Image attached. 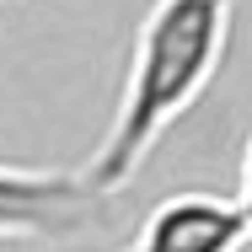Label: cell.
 <instances>
[{
  "label": "cell",
  "mask_w": 252,
  "mask_h": 252,
  "mask_svg": "<svg viewBox=\"0 0 252 252\" xmlns=\"http://www.w3.org/2000/svg\"><path fill=\"white\" fill-rule=\"evenodd\" d=\"M225 49H231V0H156L145 11L113 124L97 156L81 166V177L102 199L124 193L140 177L161 134L209 92V81L225 64Z\"/></svg>",
  "instance_id": "obj_1"
},
{
  "label": "cell",
  "mask_w": 252,
  "mask_h": 252,
  "mask_svg": "<svg viewBox=\"0 0 252 252\" xmlns=\"http://www.w3.org/2000/svg\"><path fill=\"white\" fill-rule=\"evenodd\" d=\"M102 193L81 172H32L0 161V242H70L102 220Z\"/></svg>",
  "instance_id": "obj_2"
},
{
  "label": "cell",
  "mask_w": 252,
  "mask_h": 252,
  "mask_svg": "<svg viewBox=\"0 0 252 252\" xmlns=\"http://www.w3.org/2000/svg\"><path fill=\"white\" fill-rule=\"evenodd\" d=\"M124 252H252L247 204L220 193H172L134 225Z\"/></svg>",
  "instance_id": "obj_3"
},
{
  "label": "cell",
  "mask_w": 252,
  "mask_h": 252,
  "mask_svg": "<svg viewBox=\"0 0 252 252\" xmlns=\"http://www.w3.org/2000/svg\"><path fill=\"white\" fill-rule=\"evenodd\" d=\"M242 204H247V220H252V140H247V161H242Z\"/></svg>",
  "instance_id": "obj_4"
}]
</instances>
